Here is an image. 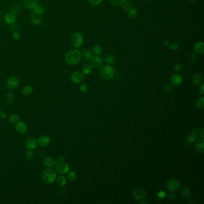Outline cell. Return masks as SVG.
<instances>
[{
	"label": "cell",
	"mask_w": 204,
	"mask_h": 204,
	"mask_svg": "<svg viewBox=\"0 0 204 204\" xmlns=\"http://www.w3.org/2000/svg\"><path fill=\"white\" fill-rule=\"evenodd\" d=\"M84 41L83 35L78 32H76L72 34L71 37V43L72 46L76 49L82 47Z\"/></svg>",
	"instance_id": "4"
},
{
	"label": "cell",
	"mask_w": 204,
	"mask_h": 204,
	"mask_svg": "<svg viewBox=\"0 0 204 204\" xmlns=\"http://www.w3.org/2000/svg\"><path fill=\"white\" fill-rule=\"evenodd\" d=\"M56 171L59 174H66L70 171V166L67 163L64 162H59L56 164Z\"/></svg>",
	"instance_id": "6"
},
{
	"label": "cell",
	"mask_w": 204,
	"mask_h": 204,
	"mask_svg": "<svg viewBox=\"0 0 204 204\" xmlns=\"http://www.w3.org/2000/svg\"><path fill=\"white\" fill-rule=\"evenodd\" d=\"M197 107L200 110H203L204 108V98H200L196 102Z\"/></svg>",
	"instance_id": "36"
},
{
	"label": "cell",
	"mask_w": 204,
	"mask_h": 204,
	"mask_svg": "<svg viewBox=\"0 0 204 204\" xmlns=\"http://www.w3.org/2000/svg\"><path fill=\"white\" fill-rule=\"evenodd\" d=\"M109 1L111 4L114 7H120L124 4L126 0H109Z\"/></svg>",
	"instance_id": "33"
},
{
	"label": "cell",
	"mask_w": 204,
	"mask_h": 204,
	"mask_svg": "<svg viewBox=\"0 0 204 204\" xmlns=\"http://www.w3.org/2000/svg\"><path fill=\"white\" fill-rule=\"evenodd\" d=\"M122 6L123 10L126 12H128L131 10L135 8L134 4L131 1H125L124 4L122 5Z\"/></svg>",
	"instance_id": "25"
},
{
	"label": "cell",
	"mask_w": 204,
	"mask_h": 204,
	"mask_svg": "<svg viewBox=\"0 0 204 204\" xmlns=\"http://www.w3.org/2000/svg\"><path fill=\"white\" fill-rule=\"evenodd\" d=\"M82 53L77 49H70L68 51L65 55L66 62L70 65L78 64L82 59Z\"/></svg>",
	"instance_id": "1"
},
{
	"label": "cell",
	"mask_w": 204,
	"mask_h": 204,
	"mask_svg": "<svg viewBox=\"0 0 204 204\" xmlns=\"http://www.w3.org/2000/svg\"><path fill=\"white\" fill-rule=\"evenodd\" d=\"M34 92V89L31 86L27 85L22 89V94L25 96H29Z\"/></svg>",
	"instance_id": "22"
},
{
	"label": "cell",
	"mask_w": 204,
	"mask_h": 204,
	"mask_svg": "<svg viewBox=\"0 0 204 204\" xmlns=\"http://www.w3.org/2000/svg\"><path fill=\"white\" fill-rule=\"evenodd\" d=\"M180 182L177 179L172 178L166 181V187L170 191H175L180 188Z\"/></svg>",
	"instance_id": "5"
},
{
	"label": "cell",
	"mask_w": 204,
	"mask_h": 204,
	"mask_svg": "<svg viewBox=\"0 0 204 204\" xmlns=\"http://www.w3.org/2000/svg\"><path fill=\"white\" fill-rule=\"evenodd\" d=\"M195 140L196 139L191 134L188 135V137L186 138V144L187 145L191 144L194 143V141H195Z\"/></svg>",
	"instance_id": "41"
},
{
	"label": "cell",
	"mask_w": 204,
	"mask_h": 204,
	"mask_svg": "<svg viewBox=\"0 0 204 204\" xmlns=\"http://www.w3.org/2000/svg\"><path fill=\"white\" fill-rule=\"evenodd\" d=\"M34 152L33 151V150H29L28 149L26 152L25 154V157L28 159V160H31L34 157Z\"/></svg>",
	"instance_id": "37"
},
{
	"label": "cell",
	"mask_w": 204,
	"mask_h": 204,
	"mask_svg": "<svg viewBox=\"0 0 204 204\" xmlns=\"http://www.w3.org/2000/svg\"><path fill=\"white\" fill-rule=\"evenodd\" d=\"M188 1H189V2H191V3H193V2H195V1H196V0H188Z\"/></svg>",
	"instance_id": "55"
},
{
	"label": "cell",
	"mask_w": 204,
	"mask_h": 204,
	"mask_svg": "<svg viewBox=\"0 0 204 204\" xmlns=\"http://www.w3.org/2000/svg\"><path fill=\"white\" fill-rule=\"evenodd\" d=\"M180 195L181 196L183 197V198H185V199H187L189 198V197L191 195V192H190V189L187 187H185V186H184L181 188V191H180Z\"/></svg>",
	"instance_id": "23"
},
{
	"label": "cell",
	"mask_w": 204,
	"mask_h": 204,
	"mask_svg": "<svg viewBox=\"0 0 204 204\" xmlns=\"http://www.w3.org/2000/svg\"><path fill=\"white\" fill-rule=\"evenodd\" d=\"M20 83V80L16 76H11L7 79V87L9 90L16 89Z\"/></svg>",
	"instance_id": "10"
},
{
	"label": "cell",
	"mask_w": 204,
	"mask_h": 204,
	"mask_svg": "<svg viewBox=\"0 0 204 204\" xmlns=\"http://www.w3.org/2000/svg\"><path fill=\"white\" fill-rule=\"evenodd\" d=\"M169 49L172 51H175L178 50V49L179 48V45L177 43H175V42L172 43L171 44L169 45Z\"/></svg>",
	"instance_id": "42"
},
{
	"label": "cell",
	"mask_w": 204,
	"mask_h": 204,
	"mask_svg": "<svg viewBox=\"0 0 204 204\" xmlns=\"http://www.w3.org/2000/svg\"><path fill=\"white\" fill-rule=\"evenodd\" d=\"M89 60L91 66L94 68H99L103 64L102 59L100 56H99V55L93 56Z\"/></svg>",
	"instance_id": "11"
},
{
	"label": "cell",
	"mask_w": 204,
	"mask_h": 204,
	"mask_svg": "<svg viewBox=\"0 0 204 204\" xmlns=\"http://www.w3.org/2000/svg\"><path fill=\"white\" fill-rule=\"evenodd\" d=\"M195 147L196 151L201 154L204 153V140L202 138L195 140Z\"/></svg>",
	"instance_id": "17"
},
{
	"label": "cell",
	"mask_w": 204,
	"mask_h": 204,
	"mask_svg": "<svg viewBox=\"0 0 204 204\" xmlns=\"http://www.w3.org/2000/svg\"><path fill=\"white\" fill-rule=\"evenodd\" d=\"M172 89V86L171 84L166 85L165 87V91L166 92H169Z\"/></svg>",
	"instance_id": "47"
},
{
	"label": "cell",
	"mask_w": 204,
	"mask_h": 204,
	"mask_svg": "<svg viewBox=\"0 0 204 204\" xmlns=\"http://www.w3.org/2000/svg\"><path fill=\"white\" fill-rule=\"evenodd\" d=\"M20 9H21V6L18 3H15V4H13L11 6V7L10 9L11 12H12V13H14L15 15L17 14L19 12Z\"/></svg>",
	"instance_id": "34"
},
{
	"label": "cell",
	"mask_w": 204,
	"mask_h": 204,
	"mask_svg": "<svg viewBox=\"0 0 204 204\" xmlns=\"http://www.w3.org/2000/svg\"><path fill=\"white\" fill-rule=\"evenodd\" d=\"M15 129L18 134H24L28 131V125L25 122L19 120L15 124Z\"/></svg>",
	"instance_id": "9"
},
{
	"label": "cell",
	"mask_w": 204,
	"mask_h": 204,
	"mask_svg": "<svg viewBox=\"0 0 204 204\" xmlns=\"http://www.w3.org/2000/svg\"><path fill=\"white\" fill-rule=\"evenodd\" d=\"M102 52V48L100 45H96L94 46V47H93V52L94 53L95 55L101 54Z\"/></svg>",
	"instance_id": "35"
},
{
	"label": "cell",
	"mask_w": 204,
	"mask_h": 204,
	"mask_svg": "<svg viewBox=\"0 0 204 204\" xmlns=\"http://www.w3.org/2000/svg\"><path fill=\"white\" fill-rule=\"evenodd\" d=\"M80 89L82 92L86 93L88 91V86L85 83H82L80 86Z\"/></svg>",
	"instance_id": "44"
},
{
	"label": "cell",
	"mask_w": 204,
	"mask_h": 204,
	"mask_svg": "<svg viewBox=\"0 0 204 204\" xmlns=\"http://www.w3.org/2000/svg\"><path fill=\"white\" fill-rule=\"evenodd\" d=\"M147 195L146 190L144 188L138 187L135 188L133 191V196L134 198L137 200H142L144 199Z\"/></svg>",
	"instance_id": "8"
},
{
	"label": "cell",
	"mask_w": 204,
	"mask_h": 204,
	"mask_svg": "<svg viewBox=\"0 0 204 204\" xmlns=\"http://www.w3.org/2000/svg\"><path fill=\"white\" fill-rule=\"evenodd\" d=\"M193 83L195 86H199L202 82V77L199 74H195L193 76Z\"/></svg>",
	"instance_id": "26"
},
{
	"label": "cell",
	"mask_w": 204,
	"mask_h": 204,
	"mask_svg": "<svg viewBox=\"0 0 204 204\" xmlns=\"http://www.w3.org/2000/svg\"><path fill=\"white\" fill-rule=\"evenodd\" d=\"M14 98H15V96H14V95L13 94V93L9 92L5 96V101L8 104L10 105L13 102Z\"/></svg>",
	"instance_id": "31"
},
{
	"label": "cell",
	"mask_w": 204,
	"mask_h": 204,
	"mask_svg": "<svg viewBox=\"0 0 204 204\" xmlns=\"http://www.w3.org/2000/svg\"><path fill=\"white\" fill-rule=\"evenodd\" d=\"M20 120V117L19 115L16 114H12L9 117V121L12 124H15L19 120Z\"/></svg>",
	"instance_id": "29"
},
{
	"label": "cell",
	"mask_w": 204,
	"mask_h": 204,
	"mask_svg": "<svg viewBox=\"0 0 204 204\" xmlns=\"http://www.w3.org/2000/svg\"><path fill=\"white\" fill-rule=\"evenodd\" d=\"M93 67L91 66L90 64H86L85 65L82 69V72L84 75H88V74H90L92 71Z\"/></svg>",
	"instance_id": "30"
},
{
	"label": "cell",
	"mask_w": 204,
	"mask_h": 204,
	"mask_svg": "<svg viewBox=\"0 0 204 204\" xmlns=\"http://www.w3.org/2000/svg\"><path fill=\"white\" fill-rule=\"evenodd\" d=\"M183 77L180 74H174L171 77V84L174 86H179L183 82Z\"/></svg>",
	"instance_id": "15"
},
{
	"label": "cell",
	"mask_w": 204,
	"mask_h": 204,
	"mask_svg": "<svg viewBox=\"0 0 204 204\" xmlns=\"http://www.w3.org/2000/svg\"><path fill=\"white\" fill-rule=\"evenodd\" d=\"M128 13V17L129 19H134L137 17L138 16V10L136 8H134L130 11H129Z\"/></svg>",
	"instance_id": "28"
},
{
	"label": "cell",
	"mask_w": 204,
	"mask_h": 204,
	"mask_svg": "<svg viewBox=\"0 0 204 204\" xmlns=\"http://www.w3.org/2000/svg\"><path fill=\"white\" fill-rule=\"evenodd\" d=\"M165 196V193L163 191H160L159 192L157 193V196L159 197V198H163L164 196Z\"/></svg>",
	"instance_id": "49"
},
{
	"label": "cell",
	"mask_w": 204,
	"mask_h": 204,
	"mask_svg": "<svg viewBox=\"0 0 204 204\" xmlns=\"http://www.w3.org/2000/svg\"><path fill=\"white\" fill-rule=\"evenodd\" d=\"M13 37L15 40H19L21 38L20 33L18 31H15L13 33Z\"/></svg>",
	"instance_id": "45"
},
{
	"label": "cell",
	"mask_w": 204,
	"mask_h": 204,
	"mask_svg": "<svg viewBox=\"0 0 204 204\" xmlns=\"http://www.w3.org/2000/svg\"><path fill=\"white\" fill-rule=\"evenodd\" d=\"M16 19V15L12 13V12H9L4 16V21L8 25L13 24Z\"/></svg>",
	"instance_id": "18"
},
{
	"label": "cell",
	"mask_w": 204,
	"mask_h": 204,
	"mask_svg": "<svg viewBox=\"0 0 204 204\" xmlns=\"http://www.w3.org/2000/svg\"><path fill=\"white\" fill-rule=\"evenodd\" d=\"M164 45L165 46H169V43L168 41H164Z\"/></svg>",
	"instance_id": "54"
},
{
	"label": "cell",
	"mask_w": 204,
	"mask_h": 204,
	"mask_svg": "<svg viewBox=\"0 0 204 204\" xmlns=\"http://www.w3.org/2000/svg\"><path fill=\"white\" fill-rule=\"evenodd\" d=\"M33 10V11L35 12V13L40 15H43L45 12V8L43 7L42 5H39V4H37Z\"/></svg>",
	"instance_id": "27"
},
{
	"label": "cell",
	"mask_w": 204,
	"mask_h": 204,
	"mask_svg": "<svg viewBox=\"0 0 204 204\" xmlns=\"http://www.w3.org/2000/svg\"><path fill=\"white\" fill-rule=\"evenodd\" d=\"M56 171L51 168H47L43 170L41 174L42 181L46 184H51L53 183L56 181Z\"/></svg>",
	"instance_id": "2"
},
{
	"label": "cell",
	"mask_w": 204,
	"mask_h": 204,
	"mask_svg": "<svg viewBox=\"0 0 204 204\" xmlns=\"http://www.w3.org/2000/svg\"><path fill=\"white\" fill-rule=\"evenodd\" d=\"M174 70L177 72H181L184 70V66L181 63H177L174 65Z\"/></svg>",
	"instance_id": "38"
},
{
	"label": "cell",
	"mask_w": 204,
	"mask_h": 204,
	"mask_svg": "<svg viewBox=\"0 0 204 204\" xmlns=\"http://www.w3.org/2000/svg\"><path fill=\"white\" fill-rule=\"evenodd\" d=\"M147 1L148 2H152V1H154V0H147Z\"/></svg>",
	"instance_id": "56"
},
{
	"label": "cell",
	"mask_w": 204,
	"mask_h": 204,
	"mask_svg": "<svg viewBox=\"0 0 204 204\" xmlns=\"http://www.w3.org/2000/svg\"><path fill=\"white\" fill-rule=\"evenodd\" d=\"M56 183L59 186L61 187H65L67 183L66 178L62 174H59V175H57L56 178Z\"/></svg>",
	"instance_id": "20"
},
{
	"label": "cell",
	"mask_w": 204,
	"mask_h": 204,
	"mask_svg": "<svg viewBox=\"0 0 204 204\" xmlns=\"http://www.w3.org/2000/svg\"><path fill=\"white\" fill-rule=\"evenodd\" d=\"M88 1L93 5H98L102 3V0H88Z\"/></svg>",
	"instance_id": "46"
},
{
	"label": "cell",
	"mask_w": 204,
	"mask_h": 204,
	"mask_svg": "<svg viewBox=\"0 0 204 204\" xmlns=\"http://www.w3.org/2000/svg\"><path fill=\"white\" fill-rule=\"evenodd\" d=\"M0 117H1V118H2L3 119H4L7 117V114L4 112H2L0 113Z\"/></svg>",
	"instance_id": "50"
},
{
	"label": "cell",
	"mask_w": 204,
	"mask_h": 204,
	"mask_svg": "<svg viewBox=\"0 0 204 204\" xmlns=\"http://www.w3.org/2000/svg\"><path fill=\"white\" fill-rule=\"evenodd\" d=\"M82 56L87 60H89L93 56V53L91 51H90L89 49H84L82 51Z\"/></svg>",
	"instance_id": "24"
},
{
	"label": "cell",
	"mask_w": 204,
	"mask_h": 204,
	"mask_svg": "<svg viewBox=\"0 0 204 204\" xmlns=\"http://www.w3.org/2000/svg\"><path fill=\"white\" fill-rule=\"evenodd\" d=\"M76 177H77V174L74 171H71L69 172L68 175V180L70 181H74L76 179Z\"/></svg>",
	"instance_id": "39"
},
{
	"label": "cell",
	"mask_w": 204,
	"mask_h": 204,
	"mask_svg": "<svg viewBox=\"0 0 204 204\" xmlns=\"http://www.w3.org/2000/svg\"><path fill=\"white\" fill-rule=\"evenodd\" d=\"M189 59H190V62L191 64L195 63L196 62V60H197V56H196V53H191L190 55Z\"/></svg>",
	"instance_id": "43"
},
{
	"label": "cell",
	"mask_w": 204,
	"mask_h": 204,
	"mask_svg": "<svg viewBox=\"0 0 204 204\" xmlns=\"http://www.w3.org/2000/svg\"><path fill=\"white\" fill-rule=\"evenodd\" d=\"M51 138L47 135H42L37 140L38 145L41 147H47L51 143Z\"/></svg>",
	"instance_id": "14"
},
{
	"label": "cell",
	"mask_w": 204,
	"mask_h": 204,
	"mask_svg": "<svg viewBox=\"0 0 204 204\" xmlns=\"http://www.w3.org/2000/svg\"><path fill=\"white\" fill-rule=\"evenodd\" d=\"M84 74L83 72L77 71L71 74V80L75 84H80L84 81Z\"/></svg>",
	"instance_id": "7"
},
{
	"label": "cell",
	"mask_w": 204,
	"mask_h": 204,
	"mask_svg": "<svg viewBox=\"0 0 204 204\" xmlns=\"http://www.w3.org/2000/svg\"><path fill=\"white\" fill-rule=\"evenodd\" d=\"M200 92L201 95H203L204 94V84H202L200 87Z\"/></svg>",
	"instance_id": "52"
},
{
	"label": "cell",
	"mask_w": 204,
	"mask_h": 204,
	"mask_svg": "<svg viewBox=\"0 0 204 204\" xmlns=\"http://www.w3.org/2000/svg\"><path fill=\"white\" fill-rule=\"evenodd\" d=\"M23 4L27 9L33 10L38 4V0H23Z\"/></svg>",
	"instance_id": "19"
},
{
	"label": "cell",
	"mask_w": 204,
	"mask_h": 204,
	"mask_svg": "<svg viewBox=\"0 0 204 204\" xmlns=\"http://www.w3.org/2000/svg\"><path fill=\"white\" fill-rule=\"evenodd\" d=\"M56 163H59V162H64V157L62 156H59L57 159L56 160Z\"/></svg>",
	"instance_id": "48"
},
{
	"label": "cell",
	"mask_w": 204,
	"mask_h": 204,
	"mask_svg": "<svg viewBox=\"0 0 204 204\" xmlns=\"http://www.w3.org/2000/svg\"><path fill=\"white\" fill-rule=\"evenodd\" d=\"M203 131H204V129H203V128H202V129H201V131H200V132H199V135H200V137H201V138H202V139H203V138H204V136H203Z\"/></svg>",
	"instance_id": "53"
},
{
	"label": "cell",
	"mask_w": 204,
	"mask_h": 204,
	"mask_svg": "<svg viewBox=\"0 0 204 204\" xmlns=\"http://www.w3.org/2000/svg\"><path fill=\"white\" fill-rule=\"evenodd\" d=\"M99 74L102 79L108 80L114 77L115 75V70L113 67L110 65H104L100 67Z\"/></svg>",
	"instance_id": "3"
},
{
	"label": "cell",
	"mask_w": 204,
	"mask_h": 204,
	"mask_svg": "<svg viewBox=\"0 0 204 204\" xmlns=\"http://www.w3.org/2000/svg\"><path fill=\"white\" fill-rule=\"evenodd\" d=\"M199 132H200L199 129L197 127H196L193 129V131H192V132H191V135H192L193 137L196 139L199 135Z\"/></svg>",
	"instance_id": "40"
},
{
	"label": "cell",
	"mask_w": 204,
	"mask_h": 204,
	"mask_svg": "<svg viewBox=\"0 0 204 204\" xmlns=\"http://www.w3.org/2000/svg\"><path fill=\"white\" fill-rule=\"evenodd\" d=\"M43 164L47 168H53L56 166V162L53 157L51 156H47L43 160Z\"/></svg>",
	"instance_id": "16"
},
{
	"label": "cell",
	"mask_w": 204,
	"mask_h": 204,
	"mask_svg": "<svg viewBox=\"0 0 204 204\" xmlns=\"http://www.w3.org/2000/svg\"><path fill=\"white\" fill-rule=\"evenodd\" d=\"M194 51L196 53L201 54H203L204 53V44L202 41L197 42L193 47Z\"/></svg>",
	"instance_id": "21"
},
{
	"label": "cell",
	"mask_w": 204,
	"mask_h": 204,
	"mask_svg": "<svg viewBox=\"0 0 204 204\" xmlns=\"http://www.w3.org/2000/svg\"><path fill=\"white\" fill-rule=\"evenodd\" d=\"M25 146L26 148L29 150H34L38 147V142L37 140L34 138H28L25 143Z\"/></svg>",
	"instance_id": "13"
},
{
	"label": "cell",
	"mask_w": 204,
	"mask_h": 204,
	"mask_svg": "<svg viewBox=\"0 0 204 204\" xmlns=\"http://www.w3.org/2000/svg\"><path fill=\"white\" fill-rule=\"evenodd\" d=\"M175 194L174 193H170L169 195V200H173L174 199V197H175Z\"/></svg>",
	"instance_id": "51"
},
{
	"label": "cell",
	"mask_w": 204,
	"mask_h": 204,
	"mask_svg": "<svg viewBox=\"0 0 204 204\" xmlns=\"http://www.w3.org/2000/svg\"><path fill=\"white\" fill-rule=\"evenodd\" d=\"M30 20L31 23L35 26H39L43 22V19L41 15L35 13V12L32 11L30 15Z\"/></svg>",
	"instance_id": "12"
},
{
	"label": "cell",
	"mask_w": 204,
	"mask_h": 204,
	"mask_svg": "<svg viewBox=\"0 0 204 204\" xmlns=\"http://www.w3.org/2000/svg\"><path fill=\"white\" fill-rule=\"evenodd\" d=\"M105 60H106V63H107V64L111 65L114 63L115 58L113 55L111 54H108L106 56V57H105Z\"/></svg>",
	"instance_id": "32"
}]
</instances>
